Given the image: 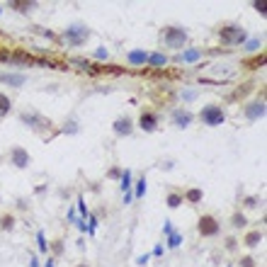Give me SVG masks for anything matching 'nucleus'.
<instances>
[{"label":"nucleus","instance_id":"4be33fe9","mask_svg":"<svg viewBox=\"0 0 267 267\" xmlns=\"http://www.w3.org/2000/svg\"><path fill=\"white\" fill-rule=\"evenodd\" d=\"M34 3H10V8H17V10H27V8H32Z\"/></svg>","mask_w":267,"mask_h":267},{"label":"nucleus","instance_id":"c756f323","mask_svg":"<svg viewBox=\"0 0 267 267\" xmlns=\"http://www.w3.org/2000/svg\"><path fill=\"white\" fill-rule=\"evenodd\" d=\"M257 46H260V42H257V39H253V42L248 44V49H257Z\"/></svg>","mask_w":267,"mask_h":267},{"label":"nucleus","instance_id":"b1692460","mask_svg":"<svg viewBox=\"0 0 267 267\" xmlns=\"http://www.w3.org/2000/svg\"><path fill=\"white\" fill-rule=\"evenodd\" d=\"M182 58H185V61H194V58H199V51H194V49H192V51H187Z\"/></svg>","mask_w":267,"mask_h":267},{"label":"nucleus","instance_id":"5701e85b","mask_svg":"<svg viewBox=\"0 0 267 267\" xmlns=\"http://www.w3.org/2000/svg\"><path fill=\"white\" fill-rule=\"evenodd\" d=\"M245 223H248V221H245L243 214H236V216H233V226H245Z\"/></svg>","mask_w":267,"mask_h":267},{"label":"nucleus","instance_id":"423d86ee","mask_svg":"<svg viewBox=\"0 0 267 267\" xmlns=\"http://www.w3.org/2000/svg\"><path fill=\"white\" fill-rule=\"evenodd\" d=\"M139 126L144 129V131H153L158 126V114L151 110H144L141 112V117H139Z\"/></svg>","mask_w":267,"mask_h":267},{"label":"nucleus","instance_id":"393cba45","mask_svg":"<svg viewBox=\"0 0 267 267\" xmlns=\"http://www.w3.org/2000/svg\"><path fill=\"white\" fill-rule=\"evenodd\" d=\"M265 63V56H260V58H255V61H250V68H260Z\"/></svg>","mask_w":267,"mask_h":267},{"label":"nucleus","instance_id":"0eeeda50","mask_svg":"<svg viewBox=\"0 0 267 267\" xmlns=\"http://www.w3.org/2000/svg\"><path fill=\"white\" fill-rule=\"evenodd\" d=\"M10 158H12V163H15L17 168H27V165H29V153H27L24 148H12Z\"/></svg>","mask_w":267,"mask_h":267},{"label":"nucleus","instance_id":"1a4fd4ad","mask_svg":"<svg viewBox=\"0 0 267 267\" xmlns=\"http://www.w3.org/2000/svg\"><path fill=\"white\" fill-rule=\"evenodd\" d=\"M114 131L119 134V136H129V134H131V119H126V117H124V119H117V122H114Z\"/></svg>","mask_w":267,"mask_h":267},{"label":"nucleus","instance_id":"f03ea898","mask_svg":"<svg viewBox=\"0 0 267 267\" xmlns=\"http://www.w3.org/2000/svg\"><path fill=\"white\" fill-rule=\"evenodd\" d=\"M163 37H165V44L173 46V49H180V46L187 42V32H185V29H180V27H168Z\"/></svg>","mask_w":267,"mask_h":267},{"label":"nucleus","instance_id":"4468645a","mask_svg":"<svg viewBox=\"0 0 267 267\" xmlns=\"http://www.w3.org/2000/svg\"><path fill=\"white\" fill-rule=\"evenodd\" d=\"M10 105H12V102L8 100V95H3V92H0V117H5V114L10 112Z\"/></svg>","mask_w":267,"mask_h":267},{"label":"nucleus","instance_id":"2eb2a0df","mask_svg":"<svg viewBox=\"0 0 267 267\" xmlns=\"http://www.w3.org/2000/svg\"><path fill=\"white\" fill-rule=\"evenodd\" d=\"M148 61L153 63V66H165L168 63V58L163 54H153V56H148Z\"/></svg>","mask_w":267,"mask_h":267},{"label":"nucleus","instance_id":"cd10ccee","mask_svg":"<svg viewBox=\"0 0 267 267\" xmlns=\"http://www.w3.org/2000/svg\"><path fill=\"white\" fill-rule=\"evenodd\" d=\"M37 241H39V250H46V241H44V236L39 233V236H37Z\"/></svg>","mask_w":267,"mask_h":267},{"label":"nucleus","instance_id":"9b49d317","mask_svg":"<svg viewBox=\"0 0 267 267\" xmlns=\"http://www.w3.org/2000/svg\"><path fill=\"white\" fill-rule=\"evenodd\" d=\"M245 114H248V119H257V117H262V114H265V102H253Z\"/></svg>","mask_w":267,"mask_h":267},{"label":"nucleus","instance_id":"6e6552de","mask_svg":"<svg viewBox=\"0 0 267 267\" xmlns=\"http://www.w3.org/2000/svg\"><path fill=\"white\" fill-rule=\"evenodd\" d=\"M173 122L185 129V126H189V122H192V114L185 112V110H175V112H173Z\"/></svg>","mask_w":267,"mask_h":267},{"label":"nucleus","instance_id":"20e7f679","mask_svg":"<svg viewBox=\"0 0 267 267\" xmlns=\"http://www.w3.org/2000/svg\"><path fill=\"white\" fill-rule=\"evenodd\" d=\"M85 37H88V29H85V27H80V24L66 29V42H68V44H73V46L83 44V42H85Z\"/></svg>","mask_w":267,"mask_h":267},{"label":"nucleus","instance_id":"dca6fc26","mask_svg":"<svg viewBox=\"0 0 267 267\" xmlns=\"http://www.w3.org/2000/svg\"><path fill=\"white\" fill-rule=\"evenodd\" d=\"M0 226H3L5 231H12V228H15V219H12L10 214H5V216H3V223H0Z\"/></svg>","mask_w":267,"mask_h":267},{"label":"nucleus","instance_id":"f257e3e1","mask_svg":"<svg viewBox=\"0 0 267 267\" xmlns=\"http://www.w3.org/2000/svg\"><path fill=\"white\" fill-rule=\"evenodd\" d=\"M202 122L207 124V126H219V124H223V112H221V107H216V105H207L204 110H202Z\"/></svg>","mask_w":267,"mask_h":267},{"label":"nucleus","instance_id":"6ab92c4d","mask_svg":"<svg viewBox=\"0 0 267 267\" xmlns=\"http://www.w3.org/2000/svg\"><path fill=\"white\" fill-rule=\"evenodd\" d=\"M168 236H170V241H168L170 248H178V245L182 243V236H180V233H168Z\"/></svg>","mask_w":267,"mask_h":267},{"label":"nucleus","instance_id":"412c9836","mask_svg":"<svg viewBox=\"0 0 267 267\" xmlns=\"http://www.w3.org/2000/svg\"><path fill=\"white\" fill-rule=\"evenodd\" d=\"M146 194V180H139V185H136V197H144Z\"/></svg>","mask_w":267,"mask_h":267},{"label":"nucleus","instance_id":"f3484780","mask_svg":"<svg viewBox=\"0 0 267 267\" xmlns=\"http://www.w3.org/2000/svg\"><path fill=\"white\" fill-rule=\"evenodd\" d=\"M185 199L187 202H199L202 199V189H189L187 194H185Z\"/></svg>","mask_w":267,"mask_h":267},{"label":"nucleus","instance_id":"7ed1b4c3","mask_svg":"<svg viewBox=\"0 0 267 267\" xmlns=\"http://www.w3.org/2000/svg\"><path fill=\"white\" fill-rule=\"evenodd\" d=\"M223 44H241L245 42V32L241 27H221V32H219Z\"/></svg>","mask_w":267,"mask_h":267},{"label":"nucleus","instance_id":"ddd939ff","mask_svg":"<svg viewBox=\"0 0 267 267\" xmlns=\"http://www.w3.org/2000/svg\"><path fill=\"white\" fill-rule=\"evenodd\" d=\"M129 61H131V63H146V61H148V54H146V51H131V54H129Z\"/></svg>","mask_w":267,"mask_h":267},{"label":"nucleus","instance_id":"bb28decb","mask_svg":"<svg viewBox=\"0 0 267 267\" xmlns=\"http://www.w3.org/2000/svg\"><path fill=\"white\" fill-rule=\"evenodd\" d=\"M255 8H257V10H260V12H262V15H265V12H267V5H265V3H262V0H257V3H255Z\"/></svg>","mask_w":267,"mask_h":267},{"label":"nucleus","instance_id":"c85d7f7f","mask_svg":"<svg viewBox=\"0 0 267 267\" xmlns=\"http://www.w3.org/2000/svg\"><path fill=\"white\" fill-rule=\"evenodd\" d=\"M95 56H97V58H107V51H105V49H97V54Z\"/></svg>","mask_w":267,"mask_h":267},{"label":"nucleus","instance_id":"a878e982","mask_svg":"<svg viewBox=\"0 0 267 267\" xmlns=\"http://www.w3.org/2000/svg\"><path fill=\"white\" fill-rule=\"evenodd\" d=\"M241 265H243V267H255V262H253V257H243V260H241Z\"/></svg>","mask_w":267,"mask_h":267},{"label":"nucleus","instance_id":"a211bd4d","mask_svg":"<svg viewBox=\"0 0 267 267\" xmlns=\"http://www.w3.org/2000/svg\"><path fill=\"white\" fill-rule=\"evenodd\" d=\"M260 238H262V236H260V231H255V233H250L248 238H245V245H250V248H253V245L260 243Z\"/></svg>","mask_w":267,"mask_h":267},{"label":"nucleus","instance_id":"f8f14e48","mask_svg":"<svg viewBox=\"0 0 267 267\" xmlns=\"http://www.w3.org/2000/svg\"><path fill=\"white\" fill-rule=\"evenodd\" d=\"M122 189L126 192L124 202H129V199H131V194H129V189H131V173H129V170H124V173H122Z\"/></svg>","mask_w":267,"mask_h":267},{"label":"nucleus","instance_id":"aec40b11","mask_svg":"<svg viewBox=\"0 0 267 267\" xmlns=\"http://www.w3.org/2000/svg\"><path fill=\"white\" fill-rule=\"evenodd\" d=\"M180 202H182L180 194H170V197H168V207H170V209H175V207H180Z\"/></svg>","mask_w":267,"mask_h":267},{"label":"nucleus","instance_id":"9d476101","mask_svg":"<svg viewBox=\"0 0 267 267\" xmlns=\"http://www.w3.org/2000/svg\"><path fill=\"white\" fill-rule=\"evenodd\" d=\"M0 83H8V85H22L24 76H20V73H0Z\"/></svg>","mask_w":267,"mask_h":267},{"label":"nucleus","instance_id":"39448f33","mask_svg":"<svg viewBox=\"0 0 267 267\" xmlns=\"http://www.w3.org/2000/svg\"><path fill=\"white\" fill-rule=\"evenodd\" d=\"M197 228H199L202 236H216L219 233V221H216L214 216H202Z\"/></svg>","mask_w":267,"mask_h":267}]
</instances>
